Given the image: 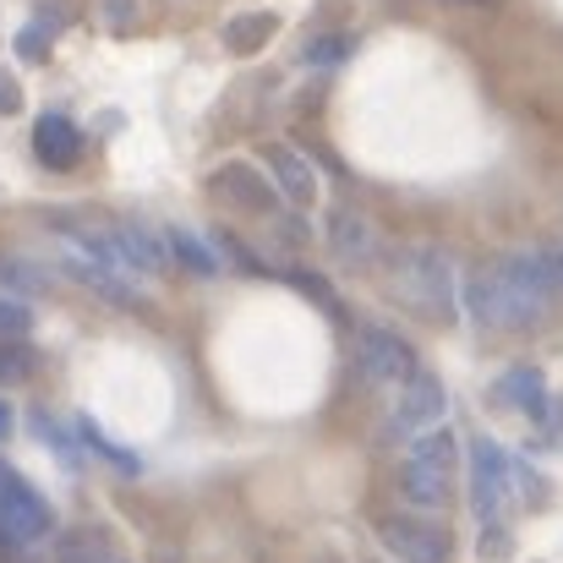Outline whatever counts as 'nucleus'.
<instances>
[{"label":"nucleus","mask_w":563,"mask_h":563,"mask_svg":"<svg viewBox=\"0 0 563 563\" xmlns=\"http://www.w3.org/2000/svg\"><path fill=\"white\" fill-rule=\"evenodd\" d=\"M454 465H460V443H454V432L438 421V427H427V432H416V443H410V454H405V471H399V493H405V504L410 509H449V498H454Z\"/></svg>","instance_id":"1"},{"label":"nucleus","mask_w":563,"mask_h":563,"mask_svg":"<svg viewBox=\"0 0 563 563\" xmlns=\"http://www.w3.org/2000/svg\"><path fill=\"white\" fill-rule=\"evenodd\" d=\"M394 290L432 323L454 318V268L438 246H410L394 257Z\"/></svg>","instance_id":"2"},{"label":"nucleus","mask_w":563,"mask_h":563,"mask_svg":"<svg viewBox=\"0 0 563 563\" xmlns=\"http://www.w3.org/2000/svg\"><path fill=\"white\" fill-rule=\"evenodd\" d=\"M49 526H55V509L27 487L22 471H11V465L0 460V531H5L16 548H27V542L49 537Z\"/></svg>","instance_id":"3"},{"label":"nucleus","mask_w":563,"mask_h":563,"mask_svg":"<svg viewBox=\"0 0 563 563\" xmlns=\"http://www.w3.org/2000/svg\"><path fill=\"white\" fill-rule=\"evenodd\" d=\"M509 498H515L509 454H504L493 438H471V504H476L482 526H498V515H504Z\"/></svg>","instance_id":"4"},{"label":"nucleus","mask_w":563,"mask_h":563,"mask_svg":"<svg viewBox=\"0 0 563 563\" xmlns=\"http://www.w3.org/2000/svg\"><path fill=\"white\" fill-rule=\"evenodd\" d=\"M356 367H362V377H367L373 388H399L405 377L416 373V351H410L394 329L367 323V329L356 334Z\"/></svg>","instance_id":"5"},{"label":"nucleus","mask_w":563,"mask_h":563,"mask_svg":"<svg viewBox=\"0 0 563 563\" xmlns=\"http://www.w3.org/2000/svg\"><path fill=\"white\" fill-rule=\"evenodd\" d=\"M377 542L394 563H449V537L421 515H388L377 520Z\"/></svg>","instance_id":"6"},{"label":"nucleus","mask_w":563,"mask_h":563,"mask_svg":"<svg viewBox=\"0 0 563 563\" xmlns=\"http://www.w3.org/2000/svg\"><path fill=\"white\" fill-rule=\"evenodd\" d=\"M55 263H60V274H71L82 290H93V296H104L110 307H137L143 296H137V274H126V268H110V263H99V257H88V252H77V246H55Z\"/></svg>","instance_id":"7"},{"label":"nucleus","mask_w":563,"mask_h":563,"mask_svg":"<svg viewBox=\"0 0 563 563\" xmlns=\"http://www.w3.org/2000/svg\"><path fill=\"white\" fill-rule=\"evenodd\" d=\"M443 410H449L443 383L416 367V373L399 383V405H394V421H388V427H394V438H416V432L438 427V421H443Z\"/></svg>","instance_id":"8"},{"label":"nucleus","mask_w":563,"mask_h":563,"mask_svg":"<svg viewBox=\"0 0 563 563\" xmlns=\"http://www.w3.org/2000/svg\"><path fill=\"white\" fill-rule=\"evenodd\" d=\"M208 187L219 191L224 202H235V208H246V213H279V191L274 181L263 176V170H252L246 159H230V165H219V176L208 181Z\"/></svg>","instance_id":"9"},{"label":"nucleus","mask_w":563,"mask_h":563,"mask_svg":"<svg viewBox=\"0 0 563 563\" xmlns=\"http://www.w3.org/2000/svg\"><path fill=\"white\" fill-rule=\"evenodd\" d=\"M110 230H115V246H121L126 274H159V268L170 263V241H165L154 224H143V219H115Z\"/></svg>","instance_id":"10"},{"label":"nucleus","mask_w":563,"mask_h":563,"mask_svg":"<svg viewBox=\"0 0 563 563\" xmlns=\"http://www.w3.org/2000/svg\"><path fill=\"white\" fill-rule=\"evenodd\" d=\"M329 246H334L340 263H373L377 257L373 219L356 213V208H334V213H329Z\"/></svg>","instance_id":"11"},{"label":"nucleus","mask_w":563,"mask_h":563,"mask_svg":"<svg viewBox=\"0 0 563 563\" xmlns=\"http://www.w3.org/2000/svg\"><path fill=\"white\" fill-rule=\"evenodd\" d=\"M33 154H38V165H49V170H71V165L82 159V132H77L66 115H38V126H33Z\"/></svg>","instance_id":"12"},{"label":"nucleus","mask_w":563,"mask_h":563,"mask_svg":"<svg viewBox=\"0 0 563 563\" xmlns=\"http://www.w3.org/2000/svg\"><path fill=\"white\" fill-rule=\"evenodd\" d=\"M263 159H268V176H274V187L285 191L290 202H301V208H307V202L318 197V176H312V165H307V159H301L296 148L274 143V148H268Z\"/></svg>","instance_id":"13"},{"label":"nucleus","mask_w":563,"mask_h":563,"mask_svg":"<svg viewBox=\"0 0 563 563\" xmlns=\"http://www.w3.org/2000/svg\"><path fill=\"white\" fill-rule=\"evenodd\" d=\"M498 399L504 405H520V410H531V416H548V394H542V373L537 367H515V373L498 377Z\"/></svg>","instance_id":"14"},{"label":"nucleus","mask_w":563,"mask_h":563,"mask_svg":"<svg viewBox=\"0 0 563 563\" xmlns=\"http://www.w3.org/2000/svg\"><path fill=\"white\" fill-rule=\"evenodd\" d=\"M279 27V16L274 11H252V16H235L230 27H224V44L235 49V55H252L257 44H268V33Z\"/></svg>","instance_id":"15"},{"label":"nucleus","mask_w":563,"mask_h":563,"mask_svg":"<svg viewBox=\"0 0 563 563\" xmlns=\"http://www.w3.org/2000/svg\"><path fill=\"white\" fill-rule=\"evenodd\" d=\"M44 285H49V274L33 268L27 257H0V290H5V296H22V301H27V296H38Z\"/></svg>","instance_id":"16"},{"label":"nucleus","mask_w":563,"mask_h":563,"mask_svg":"<svg viewBox=\"0 0 563 563\" xmlns=\"http://www.w3.org/2000/svg\"><path fill=\"white\" fill-rule=\"evenodd\" d=\"M77 432H82V443H88L93 454H104L115 471H126V476H137V471H143V460H137V454H126V449H115V443L93 427V416H77Z\"/></svg>","instance_id":"17"},{"label":"nucleus","mask_w":563,"mask_h":563,"mask_svg":"<svg viewBox=\"0 0 563 563\" xmlns=\"http://www.w3.org/2000/svg\"><path fill=\"white\" fill-rule=\"evenodd\" d=\"M33 373H38V356H33V345L0 340V388H11V383H27Z\"/></svg>","instance_id":"18"},{"label":"nucleus","mask_w":563,"mask_h":563,"mask_svg":"<svg viewBox=\"0 0 563 563\" xmlns=\"http://www.w3.org/2000/svg\"><path fill=\"white\" fill-rule=\"evenodd\" d=\"M165 241H170V252H176V257L187 263L191 274H219V257H213V252H208V246H202V241H197L191 230H170Z\"/></svg>","instance_id":"19"},{"label":"nucleus","mask_w":563,"mask_h":563,"mask_svg":"<svg viewBox=\"0 0 563 563\" xmlns=\"http://www.w3.org/2000/svg\"><path fill=\"white\" fill-rule=\"evenodd\" d=\"M351 49H356L351 33H323V38H312V44L301 49V60H307V66H340Z\"/></svg>","instance_id":"20"},{"label":"nucleus","mask_w":563,"mask_h":563,"mask_svg":"<svg viewBox=\"0 0 563 563\" xmlns=\"http://www.w3.org/2000/svg\"><path fill=\"white\" fill-rule=\"evenodd\" d=\"M27 334H33V307L0 290V340H27Z\"/></svg>","instance_id":"21"},{"label":"nucleus","mask_w":563,"mask_h":563,"mask_svg":"<svg viewBox=\"0 0 563 563\" xmlns=\"http://www.w3.org/2000/svg\"><path fill=\"white\" fill-rule=\"evenodd\" d=\"M55 563H104V542L93 531H71V537H60Z\"/></svg>","instance_id":"22"},{"label":"nucleus","mask_w":563,"mask_h":563,"mask_svg":"<svg viewBox=\"0 0 563 563\" xmlns=\"http://www.w3.org/2000/svg\"><path fill=\"white\" fill-rule=\"evenodd\" d=\"M27 421H33V432H38V443H44V449H55V454H60L66 465H77V449H71V438H66V432H60V427H55V421H49L44 410H33Z\"/></svg>","instance_id":"23"},{"label":"nucleus","mask_w":563,"mask_h":563,"mask_svg":"<svg viewBox=\"0 0 563 563\" xmlns=\"http://www.w3.org/2000/svg\"><path fill=\"white\" fill-rule=\"evenodd\" d=\"M290 285H301V290H307V296H312V301H318L323 312H334V290H329V285H323L318 274H307V268H296V274H290Z\"/></svg>","instance_id":"24"},{"label":"nucleus","mask_w":563,"mask_h":563,"mask_svg":"<svg viewBox=\"0 0 563 563\" xmlns=\"http://www.w3.org/2000/svg\"><path fill=\"white\" fill-rule=\"evenodd\" d=\"M44 49H49V44H44V27H22V33H16V55H22V60H44Z\"/></svg>","instance_id":"25"},{"label":"nucleus","mask_w":563,"mask_h":563,"mask_svg":"<svg viewBox=\"0 0 563 563\" xmlns=\"http://www.w3.org/2000/svg\"><path fill=\"white\" fill-rule=\"evenodd\" d=\"M16 110H22V88L0 71V115H16Z\"/></svg>","instance_id":"26"},{"label":"nucleus","mask_w":563,"mask_h":563,"mask_svg":"<svg viewBox=\"0 0 563 563\" xmlns=\"http://www.w3.org/2000/svg\"><path fill=\"white\" fill-rule=\"evenodd\" d=\"M504 548H509V537H504L498 526H487V537H482V559H504Z\"/></svg>","instance_id":"27"},{"label":"nucleus","mask_w":563,"mask_h":563,"mask_svg":"<svg viewBox=\"0 0 563 563\" xmlns=\"http://www.w3.org/2000/svg\"><path fill=\"white\" fill-rule=\"evenodd\" d=\"M132 11H137V0H110V5H104L110 27H126V22H132Z\"/></svg>","instance_id":"28"},{"label":"nucleus","mask_w":563,"mask_h":563,"mask_svg":"<svg viewBox=\"0 0 563 563\" xmlns=\"http://www.w3.org/2000/svg\"><path fill=\"white\" fill-rule=\"evenodd\" d=\"M11 427H16V410L0 399V438H11Z\"/></svg>","instance_id":"29"}]
</instances>
